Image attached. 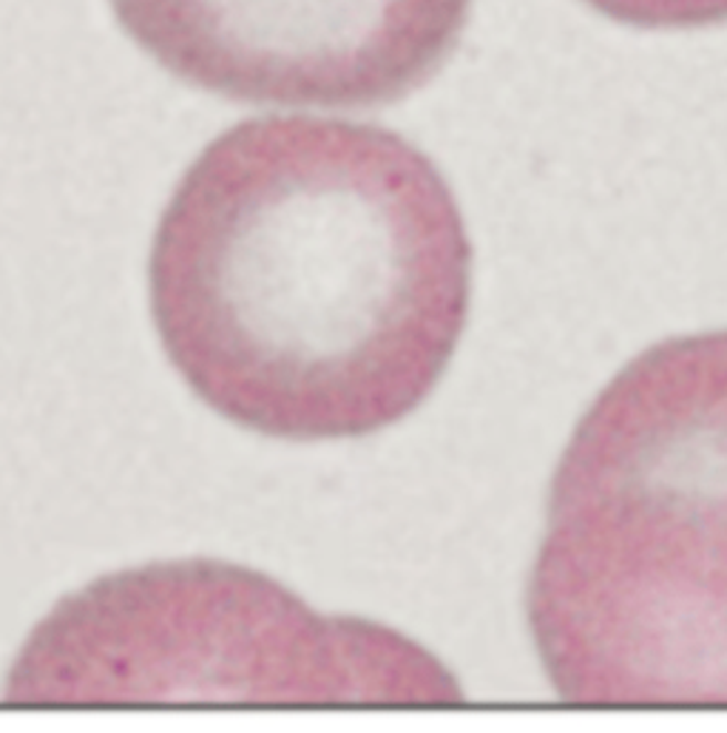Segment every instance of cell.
Listing matches in <instances>:
<instances>
[{
    "instance_id": "cell-1",
    "label": "cell",
    "mask_w": 727,
    "mask_h": 733,
    "mask_svg": "<svg viewBox=\"0 0 727 733\" xmlns=\"http://www.w3.org/2000/svg\"><path fill=\"white\" fill-rule=\"evenodd\" d=\"M168 362L236 427L341 441L415 412L461 342L472 244L390 128L253 117L179 179L148 264Z\"/></svg>"
},
{
    "instance_id": "cell-2",
    "label": "cell",
    "mask_w": 727,
    "mask_h": 733,
    "mask_svg": "<svg viewBox=\"0 0 727 733\" xmlns=\"http://www.w3.org/2000/svg\"><path fill=\"white\" fill-rule=\"evenodd\" d=\"M529 626L571 705H727V331L654 344L562 452Z\"/></svg>"
},
{
    "instance_id": "cell-3",
    "label": "cell",
    "mask_w": 727,
    "mask_h": 733,
    "mask_svg": "<svg viewBox=\"0 0 727 733\" xmlns=\"http://www.w3.org/2000/svg\"><path fill=\"white\" fill-rule=\"evenodd\" d=\"M455 677L418 642L325 617L253 568L117 572L54 606L7 677L14 705H446Z\"/></svg>"
},
{
    "instance_id": "cell-4",
    "label": "cell",
    "mask_w": 727,
    "mask_h": 733,
    "mask_svg": "<svg viewBox=\"0 0 727 733\" xmlns=\"http://www.w3.org/2000/svg\"><path fill=\"white\" fill-rule=\"evenodd\" d=\"M119 27L193 88L251 106L381 108L443 69L472 0H112Z\"/></svg>"
},
{
    "instance_id": "cell-5",
    "label": "cell",
    "mask_w": 727,
    "mask_h": 733,
    "mask_svg": "<svg viewBox=\"0 0 727 733\" xmlns=\"http://www.w3.org/2000/svg\"><path fill=\"white\" fill-rule=\"evenodd\" d=\"M594 12L636 29H696L727 20V0H582Z\"/></svg>"
}]
</instances>
